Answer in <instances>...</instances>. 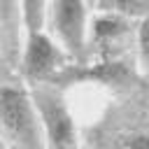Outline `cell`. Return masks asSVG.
<instances>
[{
    "label": "cell",
    "mask_w": 149,
    "mask_h": 149,
    "mask_svg": "<svg viewBox=\"0 0 149 149\" xmlns=\"http://www.w3.org/2000/svg\"><path fill=\"white\" fill-rule=\"evenodd\" d=\"M2 140L9 149H47L44 126L35 107L33 93L23 86L5 84L0 91Z\"/></svg>",
    "instance_id": "6da1fadb"
},
{
    "label": "cell",
    "mask_w": 149,
    "mask_h": 149,
    "mask_svg": "<svg viewBox=\"0 0 149 149\" xmlns=\"http://www.w3.org/2000/svg\"><path fill=\"white\" fill-rule=\"evenodd\" d=\"M33 100L44 126L47 149H77V128L65 100L44 86L33 88Z\"/></svg>",
    "instance_id": "7a4b0ae2"
},
{
    "label": "cell",
    "mask_w": 149,
    "mask_h": 149,
    "mask_svg": "<svg viewBox=\"0 0 149 149\" xmlns=\"http://www.w3.org/2000/svg\"><path fill=\"white\" fill-rule=\"evenodd\" d=\"M54 28L68 54L81 56L86 47V7L84 0H54Z\"/></svg>",
    "instance_id": "3957f363"
},
{
    "label": "cell",
    "mask_w": 149,
    "mask_h": 149,
    "mask_svg": "<svg viewBox=\"0 0 149 149\" xmlns=\"http://www.w3.org/2000/svg\"><path fill=\"white\" fill-rule=\"evenodd\" d=\"M61 49L51 42L49 35H44L42 30L40 33H30L28 40H26V49H23V61H21V68H23V74L30 79V81H44L49 79L58 65H61Z\"/></svg>",
    "instance_id": "277c9868"
},
{
    "label": "cell",
    "mask_w": 149,
    "mask_h": 149,
    "mask_svg": "<svg viewBox=\"0 0 149 149\" xmlns=\"http://www.w3.org/2000/svg\"><path fill=\"white\" fill-rule=\"evenodd\" d=\"M2 12V51L5 58L12 61L19 49V23H23V5L21 0H0Z\"/></svg>",
    "instance_id": "5b68a950"
},
{
    "label": "cell",
    "mask_w": 149,
    "mask_h": 149,
    "mask_svg": "<svg viewBox=\"0 0 149 149\" xmlns=\"http://www.w3.org/2000/svg\"><path fill=\"white\" fill-rule=\"evenodd\" d=\"M128 30H130L128 19L116 16V14H105V16H98L93 21V40L105 54L112 51L128 35Z\"/></svg>",
    "instance_id": "8992f818"
},
{
    "label": "cell",
    "mask_w": 149,
    "mask_h": 149,
    "mask_svg": "<svg viewBox=\"0 0 149 149\" xmlns=\"http://www.w3.org/2000/svg\"><path fill=\"white\" fill-rule=\"evenodd\" d=\"M98 9L105 14H116L123 19H147L149 16V0H100Z\"/></svg>",
    "instance_id": "52a82bcc"
},
{
    "label": "cell",
    "mask_w": 149,
    "mask_h": 149,
    "mask_svg": "<svg viewBox=\"0 0 149 149\" xmlns=\"http://www.w3.org/2000/svg\"><path fill=\"white\" fill-rule=\"evenodd\" d=\"M137 47H140V56H142L144 65L149 68V16L142 19V23L137 28Z\"/></svg>",
    "instance_id": "ba28073f"
},
{
    "label": "cell",
    "mask_w": 149,
    "mask_h": 149,
    "mask_svg": "<svg viewBox=\"0 0 149 149\" xmlns=\"http://www.w3.org/2000/svg\"><path fill=\"white\" fill-rule=\"evenodd\" d=\"M123 149H149V135H130L123 140Z\"/></svg>",
    "instance_id": "9c48e42d"
},
{
    "label": "cell",
    "mask_w": 149,
    "mask_h": 149,
    "mask_svg": "<svg viewBox=\"0 0 149 149\" xmlns=\"http://www.w3.org/2000/svg\"><path fill=\"white\" fill-rule=\"evenodd\" d=\"M2 149H9V147H7V144H2Z\"/></svg>",
    "instance_id": "30bf717a"
}]
</instances>
